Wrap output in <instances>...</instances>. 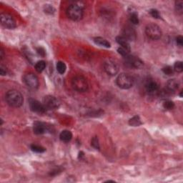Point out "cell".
<instances>
[{"mask_svg":"<svg viewBox=\"0 0 183 183\" xmlns=\"http://www.w3.org/2000/svg\"><path fill=\"white\" fill-rule=\"evenodd\" d=\"M44 11L45 13H47V14H54V12H55V9L52 7V5H44Z\"/></svg>","mask_w":183,"mask_h":183,"instance_id":"83f0119b","label":"cell"},{"mask_svg":"<svg viewBox=\"0 0 183 183\" xmlns=\"http://www.w3.org/2000/svg\"><path fill=\"white\" fill-rule=\"evenodd\" d=\"M5 99L9 106L12 107H20L24 102L23 96L16 90H9L5 95Z\"/></svg>","mask_w":183,"mask_h":183,"instance_id":"6da1fadb","label":"cell"},{"mask_svg":"<svg viewBox=\"0 0 183 183\" xmlns=\"http://www.w3.org/2000/svg\"><path fill=\"white\" fill-rule=\"evenodd\" d=\"M67 16L72 21H80L82 19L84 12L82 6L75 3L69 5L67 9Z\"/></svg>","mask_w":183,"mask_h":183,"instance_id":"7a4b0ae2","label":"cell"},{"mask_svg":"<svg viewBox=\"0 0 183 183\" xmlns=\"http://www.w3.org/2000/svg\"><path fill=\"white\" fill-rule=\"evenodd\" d=\"M43 105L47 109H56L60 106V102L54 96L47 95L43 98Z\"/></svg>","mask_w":183,"mask_h":183,"instance_id":"9c48e42d","label":"cell"},{"mask_svg":"<svg viewBox=\"0 0 183 183\" xmlns=\"http://www.w3.org/2000/svg\"><path fill=\"white\" fill-rule=\"evenodd\" d=\"M104 69L109 76H115L119 72V66L115 61L109 59L104 63Z\"/></svg>","mask_w":183,"mask_h":183,"instance_id":"52a82bcc","label":"cell"},{"mask_svg":"<svg viewBox=\"0 0 183 183\" xmlns=\"http://www.w3.org/2000/svg\"><path fill=\"white\" fill-rule=\"evenodd\" d=\"M94 42L96 44L99 45L101 47H104L106 48H109L111 47V44L109 42L107 39L102 38V37H98L94 38Z\"/></svg>","mask_w":183,"mask_h":183,"instance_id":"ac0fdd59","label":"cell"},{"mask_svg":"<svg viewBox=\"0 0 183 183\" xmlns=\"http://www.w3.org/2000/svg\"><path fill=\"white\" fill-rule=\"evenodd\" d=\"M4 50H3V49L2 48L1 49V50H0V57H1V59H3V58H4Z\"/></svg>","mask_w":183,"mask_h":183,"instance_id":"e575fe53","label":"cell"},{"mask_svg":"<svg viewBox=\"0 0 183 183\" xmlns=\"http://www.w3.org/2000/svg\"><path fill=\"white\" fill-rule=\"evenodd\" d=\"M45 67H46V62H45L44 61H43V60L38 61L35 65V68L36 71L39 73L42 72L45 69Z\"/></svg>","mask_w":183,"mask_h":183,"instance_id":"ffe728a7","label":"cell"},{"mask_svg":"<svg viewBox=\"0 0 183 183\" xmlns=\"http://www.w3.org/2000/svg\"><path fill=\"white\" fill-rule=\"evenodd\" d=\"M142 122H141L140 118L138 115L134 116L133 117L130 119L129 120V124L132 127H139L142 124Z\"/></svg>","mask_w":183,"mask_h":183,"instance_id":"d6986e66","label":"cell"},{"mask_svg":"<svg viewBox=\"0 0 183 183\" xmlns=\"http://www.w3.org/2000/svg\"><path fill=\"white\" fill-rule=\"evenodd\" d=\"M29 105L30 109H31V111H32L33 112L41 114V113H44L46 112L47 109L45 108L43 103L39 102L37 99H30L29 101Z\"/></svg>","mask_w":183,"mask_h":183,"instance_id":"8fae6325","label":"cell"},{"mask_svg":"<svg viewBox=\"0 0 183 183\" xmlns=\"http://www.w3.org/2000/svg\"><path fill=\"white\" fill-rule=\"evenodd\" d=\"M72 138V134L69 130H63L59 135V139L64 142H69Z\"/></svg>","mask_w":183,"mask_h":183,"instance_id":"e0dca14e","label":"cell"},{"mask_svg":"<svg viewBox=\"0 0 183 183\" xmlns=\"http://www.w3.org/2000/svg\"><path fill=\"white\" fill-rule=\"evenodd\" d=\"M91 145L96 150H99L100 149V145H99V139L97 137H93L91 139Z\"/></svg>","mask_w":183,"mask_h":183,"instance_id":"d4e9b609","label":"cell"},{"mask_svg":"<svg viewBox=\"0 0 183 183\" xmlns=\"http://www.w3.org/2000/svg\"><path fill=\"white\" fill-rule=\"evenodd\" d=\"M173 68V70L175 72H176L177 73H181L183 71V65H182V62L180 61L176 62L175 63L174 67Z\"/></svg>","mask_w":183,"mask_h":183,"instance_id":"cb8c5ba5","label":"cell"},{"mask_svg":"<svg viewBox=\"0 0 183 183\" xmlns=\"http://www.w3.org/2000/svg\"><path fill=\"white\" fill-rule=\"evenodd\" d=\"M72 85L75 90L79 92H84L88 90L89 84L87 80L81 75H77L72 80Z\"/></svg>","mask_w":183,"mask_h":183,"instance_id":"277c9868","label":"cell"},{"mask_svg":"<svg viewBox=\"0 0 183 183\" xmlns=\"http://www.w3.org/2000/svg\"><path fill=\"white\" fill-rule=\"evenodd\" d=\"M0 19H1L2 25L4 27L9 29H14L16 27V21L11 14L7 13H2L0 15Z\"/></svg>","mask_w":183,"mask_h":183,"instance_id":"8992f818","label":"cell"},{"mask_svg":"<svg viewBox=\"0 0 183 183\" xmlns=\"http://www.w3.org/2000/svg\"><path fill=\"white\" fill-rule=\"evenodd\" d=\"M37 52L38 53L39 55H40L41 56H44L45 55H46V52H45V50L42 47L37 48Z\"/></svg>","mask_w":183,"mask_h":183,"instance_id":"d6a6232c","label":"cell"},{"mask_svg":"<svg viewBox=\"0 0 183 183\" xmlns=\"http://www.w3.org/2000/svg\"><path fill=\"white\" fill-rule=\"evenodd\" d=\"M56 70L60 75H63L66 72V69H67V66H66L65 62L61 61H59L56 63Z\"/></svg>","mask_w":183,"mask_h":183,"instance_id":"44dd1931","label":"cell"},{"mask_svg":"<svg viewBox=\"0 0 183 183\" xmlns=\"http://www.w3.org/2000/svg\"><path fill=\"white\" fill-rule=\"evenodd\" d=\"M0 73H1L2 76H5L7 74V69L6 66L3 65L2 64L0 66Z\"/></svg>","mask_w":183,"mask_h":183,"instance_id":"1f68e13d","label":"cell"},{"mask_svg":"<svg viewBox=\"0 0 183 183\" xmlns=\"http://www.w3.org/2000/svg\"><path fill=\"white\" fill-rule=\"evenodd\" d=\"M30 148H31V150H32L33 152H37V153H43V152H44L45 151H46V149H45L44 148L40 146V145H36V144L31 145Z\"/></svg>","mask_w":183,"mask_h":183,"instance_id":"7402d4cb","label":"cell"},{"mask_svg":"<svg viewBox=\"0 0 183 183\" xmlns=\"http://www.w3.org/2000/svg\"><path fill=\"white\" fill-rule=\"evenodd\" d=\"M122 37L128 41H135L136 39V32L133 27L130 26H126L122 32Z\"/></svg>","mask_w":183,"mask_h":183,"instance_id":"7c38bea8","label":"cell"},{"mask_svg":"<svg viewBox=\"0 0 183 183\" xmlns=\"http://www.w3.org/2000/svg\"><path fill=\"white\" fill-rule=\"evenodd\" d=\"M33 131L36 135H42L47 131V127L42 122H35L33 125Z\"/></svg>","mask_w":183,"mask_h":183,"instance_id":"5bb4252c","label":"cell"},{"mask_svg":"<svg viewBox=\"0 0 183 183\" xmlns=\"http://www.w3.org/2000/svg\"><path fill=\"white\" fill-rule=\"evenodd\" d=\"M163 107L167 110H171L175 107V103L172 101L165 100L163 103Z\"/></svg>","mask_w":183,"mask_h":183,"instance_id":"484cf974","label":"cell"},{"mask_svg":"<svg viewBox=\"0 0 183 183\" xmlns=\"http://www.w3.org/2000/svg\"><path fill=\"white\" fill-rule=\"evenodd\" d=\"M117 52L120 54H121V55L123 56V57H125V56L129 55V52H128V51H127L126 50H124V49L122 48V47H119L117 49Z\"/></svg>","mask_w":183,"mask_h":183,"instance_id":"4dcf8cb0","label":"cell"},{"mask_svg":"<svg viewBox=\"0 0 183 183\" xmlns=\"http://www.w3.org/2000/svg\"><path fill=\"white\" fill-rule=\"evenodd\" d=\"M167 89L169 92H176L180 87V82L176 79H171L167 82Z\"/></svg>","mask_w":183,"mask_h":183,"instance_id":"9a60e30c","label":"cell"},{"mask_svg":"<svg viewBox=\"0 0 183 183\" xmlns=\"http://www.w3.org/2000/svg\"><path fill=\"white\" fill-rule=\"evenodd\" d=\"M175 9L178 14H182L183 11V2L180 0L175 2Z\"/></svg>","mask_w":183,"mask_h":183,"instance_id":"4316f807","label":"cell"},{"mask_svg":"<svg viewBox=\"0 0 183 183\" xmlns=\"http://www.w3.org/2000/svg\"><path fill=\"white\" fill-rule=\"evenodd\" d=\"M176 42L177 44L179 45L180 47H182L183 45V37L182 36H177L176 38Z\"/></svg>","mask_w":183,"mask_h":183,"instance_id":"836d02e7","label":"cell"},{"mask_svg":"<svg viewBox=\"0 0 183 183\" xmlns=\"http://www.w3.org/2000/svg\"><path fill=\"white\" fill-rule=\"evenodd\" d=\"M180 97H182V91H181V92H180Z\"/></svg>","mask_w":183,"mask_h":183,"instance_id":"8d00e7d4","label":"cell"},{"mask_svg":"<svg viewBox=\"0 0 183 183\" xmlns=\"http://www.w3.org/2000/svg\"><path fill=\"white\" fill-rule=\"evenodd\" d=\"M135 80L131 75L127 73H121L117 77L116 83L120 88L123 90H128L133 87Z\"/></svg>","mask_w":183,"mask_h":183,"instance_id":"3957f363","label":"cell"},{"mask_svg":"<svg viewBox=\"0 0 183 183\" xmlns=\"http://www.w3.org/2000/svg\"><path fill=\"white\" fill-rule=\"evenodd\" d=\"M145 87L146 89V91L150 94H154L159 91V85L155 81L152 80L147 81Z\"/></svg>","mask_w":183,"mask_h":183,"instance_id":"4fadbf2b","label":"cell"},{"mask_svg":"<svg viewBox=\"0 0 183 183\" xmlns=\"http://www.w3.org/2000/svg\"><path fill=\"white\" fill-rule=\"evenodd\" d=\"M163 72L164 74L166 75H168V76H171L174 73V70H173V68L170 67V66H166V67L163 68Z\"/></svg>","mask_w":183,"mask_h":183,"instance_id":"f1b7e54d","label":"cell"},{"mask_svg":"<svg viewBox=\"0 0 183 183\" xmlns=\"http://www.w3.org/2000/svg\"><path fill=\"white\" fill-rule=\"evenodd\" d=\"M84 156V153H83L82 152H80V153H79V158H80L81 159V157H83Z\"/></svg>","mask_w":183,"mask_h":183,"instance_id":"d590c367","label":"cell"},{"mask_svg":"<svg viewBox=\"0 0 183 183\" xmlns=\"http://www.w3.org/2000/svg\"><path fill=\"white\" fill-rule=\"evenodd\" d=\"M116 41L117 42V44L119 45H120V47L124 49L128 52H130V44L129 43V41L127 40L125 38H124L122 36H118V37H116Z\"/></svg>","mask_w":183,"mask_h":183,"instance_id":"2e32d148","label":"cell"},{"mask_svg":"<svg viewBox=\"0 0 183 183\" xmlns=\"http://www.w3.org/2000/svg\"><path fill=\"white\" fill-rule=\"evenodd\" d=\"M124 58V62L128 67L135 69H140L142 67L143 62L140 59H139L137 56L133 55H127Z\"/></svg>","mask_w":183,"mask_h":183,"instance_id":"30bf717a","label":"cell"},{"mask_svg":"<svg viewBox=\"0 0 183 183\" xmlns=\"http://www.w3.org/2000/svg\"><path fill=\"white\" fill-rule=\"evenodd\" d=\"M145 34L148 38L152 40H157L161 38L163 32L159 26L155 24L151 23L148 24L145 27Z\"/></svg>","mask_w":183,"mask_h":183,"instance_id":"5b68a950","label":"cell"},{"mask_svg":"<svg viewBox=\"0 0 183 183\" xmlns=\"http://www.w3.org/2000/svg\"><path fill=\"white\" fill-rule=\"evenodd\" d=\"M23 82L28 87L31 89H37L39 87V82L37 76L33 73H27L23 77Z\"/></svg>","mask_w":183,"mask_h":183,"instance_id":"ba28073f","label":"cell"},{"mask_svg":"<svg viewBox=\"0 0 183 183\" xmlns=\"http://www.w3.org/2000/svg\"><path fill=\"white\" fill-rule=\"evenodd\" d=\"M150 14L152 17L154 19H160V14L159 11L155 9H152L150 10Z\"/></svg>","mask_w":183,"mask_h":183,"instance_id":"f546056e","label":"cell"},{"mask_svg":"<svg viewBox=\"0 0 183 183\" xmlns=\"http://www.w3.org/2000/svg\"><path fill=\"white\" fill-rule=\"evenodd\" d=\"M130 21L132 24H139V18L138 15L136 12H131L130 16Z\"/></svg>","mask_w":183,"mask_h":183,"instance_id":"603a6c76","label":"cell"}]
</instances>
